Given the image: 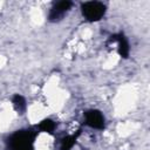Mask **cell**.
Here are the masks:
<instances>
[{"label":"cell","mask_w":150,"mask_h":150,"mask_svg":"<svg viewBox=\"0 0 150 150\" xmlns=\"http://www.w3.org/2000/svg\"><path fill=\"white\" fill-rule=\"evenodd\" d=\"M34 138L30 130H20L9 137L8 145L11 150H34Z\"/></svg>","instance_id":"6da1fadb"},{"label":"cell","mask_w":150,"mask_h":150,"mask_svg":"<svg viewBox=\"0 0 150 150\" xmlns=\"http://www.w3.org/2000/svg\"><path fill=\"white\" fill-rule=\"evenodd\" d=\"M81 12L88 21H98L105 13V5L100 1H86L81 5Z\"/></svg>","instance_id":"7a4b0ae2"},{"label":"cell","mask_w":150,"mask_h":150,"mask_svg":"<svg viewBox=\"0 0 150 150\" xmlns=\"http://www.w3.org/2000/svg\"><path fill=\"white\" fill-rule=\"evenodd\" d=\"M86 124L93 129H103L104 128V116L101 111L91 109L84 112Z\"/></svg>","instance_id":"3957f363"},{"label":"cell","mask_w":150,"mask_h":150,"mask_svg":"<svg viewBox=\"0 0 150 150\" xmlns=\"http://www.w3.org/2000/svg\"><path fill=\"white\" fill-rule=\"evenodd\" d=\"M71 6V2L68 1V0H62V1H59L56 2L52 9L49 11V14H48V19L50 21H57L60 20L61 18H63V15L69 11Z\"/></svg>","instance_id":"277c9868"},{"label":"cell","mask_w":150,"mask_h":150,"mask_svg":"<svg viewBox=\"0 0 150 150\" xmlns=\"http://www.w3.org/2000/svg\"><path fill=\"white\" fill-rule=\"evenodd\" d=\"M110 41L112 42H117V50H118V54L122 56V57H128L129 55V43H128V40L127 38L120 33V34H116V35H112L110 38Z\"/></svg>","instance_id":"5b68a950"},{"label":"cell","mask_w":150,"mask_h":150,"mask_svg":"<svg viewBox=\"0 0 150 150\" xmlns=\"http://www.w3.org/2000/svg\"><path fill=\"white\" fill-rule=\"evenodd\" d=\"M77 135H69L62 138L61 141V150H71L74 144L76 143Z\"/></svg>","instance_id":"8992f818"},{"label":"cell","mask_w":150,"mask_h":150,"mask_svg":"<svg viewBox=\"0 0 150 150\" xmlns=\"http://www.w3.org/2000/svg\"><path fill=\"white\" fill-rule=\"evenodd\" d=\"M12 102H13V105H14L15 110L19 111L20 114L26 110V101H25V98L21 95H15L13 97Z\"/></svg>","instance_id":"52a82bcc"},{"label":"cell","mask_w":150,"mask_h":150,"mask_svg":"<svg viewBox=\"0 0 150 150\" xmlns=\"http://www.w3.org/2000/svg\"><path fill=\"white\" fill-rule=\"evenodd\" d=\"M39 129L43 132H48V134H52L55 129V123L52 121V120H43L40 124H39Z\"/></svg>","instance_id":"ba28073f"}]
</instances>
